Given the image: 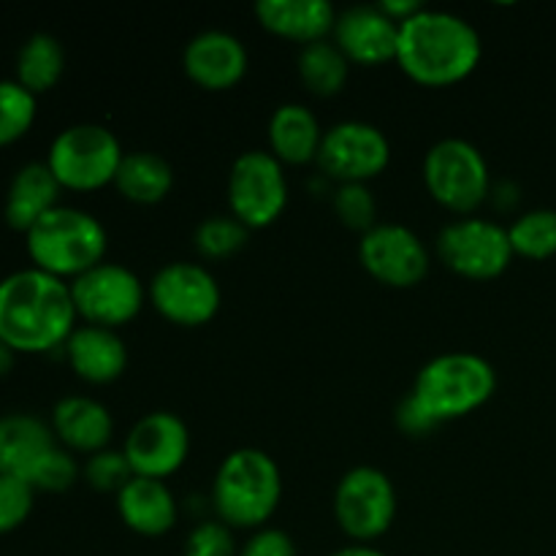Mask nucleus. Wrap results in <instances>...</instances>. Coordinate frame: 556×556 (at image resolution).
I'll use <instances>...</instances> for the list:
<instances>
[{"label":"nucleus","mask_w":556,"mask_h":556,"mask_svg":"<svg viewBox=\"0 0 556 556\" xmlns=\"http://www.w3.org/2000/svg\"><path fill=\"white\" fill-rule=\"evenodd\" d=\"M76 318L65 280L36 266L0 280V340L14 353L58 351L74 334Z\"/></svg>","instance_id":"1"},{"label":"nucleus","mask_w":556,"mask_h":556,"mask_svg":"<svg viewBox=\"0 0 556 556\" xmlns=\"http://www.w3.org/2000/svg\"><path fill=\"white\" fill-rule=\"evenodd\" d=\"M483 54L476 27L451 11L424 9L400 25L396 65L424 87H454L478 68Z\"/></svg>","instance_id":"2"},{"label":"nucleus","mask_w":556,"mask_h":556,"mask_svg":"<svg viewBox=\"0 0 556 556\" xmlns=\"http://www.w3.org/2000/svg\"><path fill=\"white\" fill-rule=\"evenodd\" d=\"M282 500L277 462L261 448H237L220 462L212 483L217 521L231 530H264Z\"/></svg>","instance_id":"3"},{"label":"nucleus","mask_w":556,"mask_h":556,"mask_svg":"<svg viewBox=\"0 0 556 556\" xmlns=\"http://www.w3.org/2000/svg\"><path fill=\"white\" fill-rule=\"evenodd\" d=\"M25 244L36 269L74 282L106 261L109 233L90 212L54 206L25 233Z\"/></svg>","instance_id":"4"},{"label":"nucleus","mask_w":556,"mask_h":556,"mask_svg":"<svg viewBox=\"0 0 556 556\" xmlns=\"http://www.w3.org/2000/svg\"><path fill=\"white\" fill-rule=\"evenodd\" d=\"M497 391V372L476 353H443L416 375L410 396L438 427L481 410Z\"/></svg>","instance_id":"5"},{"label":"nucleus","mask_w":556,"mask_h":556,"mask_svg":"<svg viewBox=\"0 0 556 556\" xmlns=\"http://www.w3.org/2000/svg\"><path fill=\"white\" fill-rule=\"evenodd\" d=\"M123 157L125 152L112 130L96 123H79L54 136L43 163L63 190L92 193L114 185Z\"/></svg>","instance_id":"6"},{"label":"nucleus","mask_w":556,"mask_h":556,"mask_svg":"<svg viewBox=\"0 0 556 556\" xmlns=\"http://www.w3.org/2000/svg\"><path fill=\"white\" fill-rule=\"evenodd\" d=\"M429 195L456 215H470L492 193V174L483 152L465 139H443L424 157Z\"/></svg>","instance_id":"7"},{"label":"nucleus","mask_w":556,"mask_h":556,"mask_svg":"<svg viewBox=\"0 0 556 556\" xmlns=\"http://www.w3.org/2000/svg\"><path fill=\"white\" fill-rule=\"evenodd\" d=\"M228 206L242 226L269 228L288 206V179L282 163L266 150H250L233 161L228 174Z\"/></svg>","instance_id":"8"},{"label":"nucleus","mask_w":556,"mask_h":556,"mask_svg":"<svg viewBox=\"0 0 556 556\" xmlns=\"http://www.w3.org/2000/svg\"><path fill=\"white\" fill-rule=\"evenodd\" d=\"M396 516V489L378 467H353L334 492V519L356 543H372L391 530Z\"/></svg>","instance_id":"9"},{"label":"nucleus","mask_w":556,"mask_h":556,"mask_svg":"<svg viewBox=\"0 0 556 556\" xmlns=\"http://www.w3.org/2000/svg\"><path fill=\"white\" fill-rule=\"evenodd\" d=\"M68 286L76 315L87 326H101V329L117 331L119 326H128L147 302V288L139 275L128 266L109 264V261L85 271Z\"/></svg>","instance_id":"10"},{"label":"nucleus","mask_w":556,"mask_h":556,"mask_svg":"<svg viewBox=\"0 0 556 556\" xmlns=\"http://www.w3.org/2000/svg\"><path fill=\"white\" fill-rule=\"evenodd\" d=\"M438 255L454 275L472 282L497 280L514 261L508 228L483 217L448 223L438 237Z\"/></svg>","instance_id":"11"},{"label":"nucleus","mask_w":556,"mask_h":556,"mask_svg":"<svg viewBox=\"0 0 556 556\" xmlns=\"http://www.w3.org/2000/svg\"><path fill=\"white\" fill-rule=\"evenodd\" d=\"M150 302L168 324L195 329L210 324L223 302L220 286L206 266L177 261L157 269L150 282Z\"/></svg>","instance_id":"12"},{"label":"nucleus","mask_w":556,"mask_h":556,"mask_svg":"<svg viewBox=\"0 0 556 556\" xmlns=\"http://www.w3.org/2000/svg\"><path fill=\"white\" fill-rule=\"evenodd\" d=\"M391 144L386 134L362 119H345L324 134L318 166L340 185H367L389 168Z\"/></svg>","instance_id":"13"},{"label":"nucleus","mask_w":556,"mask_h":556,"mask_svg":"<svg viewBox=\"0 0 556 556\" xmlns=\"http://www.w3.org/2000/svg\"><path fill=\"white\" fill-rule=\"evenodd\" d=\"M358 261L364 271L389 288H413L429 275V250L416 231L400 223H378L362 233Z\"/></svg>","instance_id":"14"},{"label":"nucleus","mask_w":556,"mask_h":556,"mask_svg":"<svg viewBox=\"0 0 556 556\" xmlns=\"http://www.w3.org/2000/svg\"><path fill=\"white\" fill-rule=\"evenodd\" d=\"M123 451L136 478L166 481L188 462L190 432L182 418L174 413H147L134 424Z\"/></svg>","instance_id":"15"},{"label":"nucleus","mask_w":556,"mask_h":556,"mask_svg":"<svg viewBox=\"0 0 556 556\" xmlns=\"http://www.w3.org/2000/svg\"><path fill=\"white\" fill-rule=\"evenodd\" d=\"M334 43L348 63L378 68L389 60L396 63L400 49V22L391 20L380 5H351L334 22Z\"/></svg>","instance_id":"16"},{"label":"nucleus","mask_w":556,"mask_h":556,"mask_svg":"<svg viewBox=\"0 0 556 556\" xmlns=\"http://www.w3.org/2000/svg\"><path fill=\"white\" fill-rule=\"evenodd\" d=\"M248 49L242 38L226 30H204L188 41L182 52V68L193 85L210 92H226L248 74Z\"/></svg>","instance_id":"17"},{"label":"nucleus","mask_w":556,"mask_h":556,"mask_svg":"<svg viewBox=\"0 0 556 556\" xmlns=\"http://www.w3.org/2000/svg\"><path fill=\"white\" fill-rule=\"evenodd\" d=\"M63 445L54 438L52 427L27 413H11L0 418V476L36 483L47 462Z\"/></svg>","instance_id":"18"},{"label":"nucleus","mask_w":556,"mask_h":556,"mask_svg":"<svg viewBox=\"0 0 556 556\" xmlns=\"http://www.w3.org/2000/svg\"><path fill=\"white\" fill-rule=\"evenodd\" d=\"M63 353L76 378L92 386L114 383L128 369V348L123 337L101 326H76Z\"/></svg>","instance_id":"19"},{"label":"nucleus","mask_w":556,"mask_h":556,"mask_svg":"<svg viewBox=\"0 0 556 556\" xmlns=\"http://www.w3.org/2000/svg\"><path fill=\"white\" fill-rule=\"evenodd\" d=\"M52 432L71 454H98L114 434V418L92 396H65L52 410Z\"/></svg>","instance_id":"20"},{"label":"nucleus","mask_w":556,"mask_h":556,"mask_svg":"<svg viewBox=\"0 0 556 556\" xmlns=\"http://www.w3.org/2000/svg\"><path fill=\"white\" fill-rule=\"evenodd\" d=\"M255 16L271 36L302 47L326 41L337 22V11L329 0H261L255 3Z\"/></svg>","instance_id":"21"},{"label":"nucleus","mask_w":556,"mask_h":556,"mask_svg":"<svg viewBox=\"0 0 556 556\" xmlns=\"http://www.w3.org/2000/svg\"><path fill=\"white\" fill-rule=\"evenodd\" d=\"M117 514L130 532L141 538H161L177 525V497L166 481L155 478H130L117 494Z\"/></svg>","instance_id":"22"},{"label":"nucleus","mask_w":556,"mask_h":556,"mask_svg":"<svg viewBox=\"0 0 556 556\" xmlns=\"http://www.w3.org/2000/svg\"><path fill=\"white\" fill-rule=\"evenodd\" d=\"M60 182L49 172L47 163H25L14 174L5 193L3 215L14 231L27 233L43 215L54 210L60 199Z\"/></svg>","instance_id":"23"},{"label":"nucleus","mask_w":556,"mask_h":556,"mask_svg":"<svg viewBox=\"0 0 556 556\" xmlns=\"http://www.w3.org/2000/svg\"><path fill=\"white\" fill-rule=\"evenodd\" d=\"M324 130L318 117L302 103H282L269 117V152L280 163L302 166L318 161Z\"/></svg>","instance_id":"24"},{"label":"nucleus","mask_w":556,"mask_h":556,"mask_svg":"<svg viewBox=\"0 0 556 556\" xmlns=\"http://www.w3.org/2000/svg\"><path fill=\"white\" fill-rule=\"evenodd\" d=\"M114 188L119 190L125 201L141 206L161 204L174 188V168L157 152H130L119 163V172L114 177Z\"/></svg>","instance_id":"25"},{"label":"nucleus","mask_w":556,"mask_h":556,"mask_svg":"<svg viewBox=\"0 0 556 556\" xmlns=\"http://www.w3.org/2000/svg\"><path fill=\"white\" fill-rule=\"evenodd\" d=\"M65 71L63 43L49 33H36L22 43L16 54V81L33 96L49 92Z\"/></svg>","instance_id":"26"},{"label":"nucleus","mask_w":556,"mask_h":556,"mask_svg":"<svg viewBox=\"0 0 556 556\" xmlns=\"http://www.w3.org/2000/svg\"><path fill=\"white\" fill-rule=\"evenodd\" d=\"M351 63L334 41H315L299 52V76L313 96L331 98L342 92Z\"/></svg>","instance_id":"27"},{"label":"nucleus","mask_w":556,"mask_h":556,"mask_svg":"<svg viewBox=\"0 0 556 556\" xmlns=\"http://www.w3.org/2000/svg\"><path fill=\"white\" fill-rule=\"evenodd\" d=\"M514 255L527 261H548L556 255V210H532L516 217L508 228Z\"/></svg>","instance_id":"28"},{"label":"nucleus","mask_w":556,"mask_h":556,"mask_svg":"<svg viewBox=\"0 0 556 556\" xmlns=\"http://www.w3.org/2000/svg\"><path fill=\"white\" fill-rule=\"evenodd\" d=\"M248 237L250 228L242 226L233 215H212L199 223L193 233V244L201 258L226 261L248 244Z\"/></svg>","instance_id":"29"},{"label":"nucleus","mask_w":556,"mask_h":556,"mask_svg":"<svg viewBox=\"0 0 556 556\" xmlns=\"http://www.w3.org/2000/svg\"><path fill=\"white\" fill-rule=\"evenodd\" d=\"M36 96L16 79H0V147L20 141L36 123Z\"/></svg>","instance_id":"30"},{"label":"nucleus","mask_w":556,"mask_h":556,"mask_svg":"<svg viewBox=\"0 0 556 556\" xmlns=\"http://www.w3.org/2000/svg\"><path fill=\"white\" fill-rule=\"evenodd\" d=\"M334 212L342 226H348L351 231L367 233L378 226L375 223L378 204L367 185H340L334 193Z\"/></svg>","instance_id":"31"},{"label":"nucleus","mask_w":556,"mask_h":556,"mask_svg":"<svg viewBox=\"0 0 556 556\" xmlns=\"http://www.w3.org/2000/svg\"><path fill=\"white\" fill-rule=\"evenodd\" d=\"M85 478L92 489H98V492L119 494L125 486H128L130 478H134V470H130L125 451L103 448L98 451V454L87 456Z\"/></svg>","instance_id":"32"},{"label":"nucleus","mask_w":556,"mask_h":556,"mask_svg":"<svg viewBox=\"0 0 556 556\" xmlns=\"http://www.w3.org/2000/svg\"><path fill=\"white\" fill-rule=\"evenodd\" d=\"M36 489L20 478L0 476V535L20 530L33 510Z\"/></svg>","instance_id":"33"},{"label":"nucleus","mask_w":556,"mask_h":556,"mask_svg":"<svg viewBox=\"0 0 556 556\" xmlns=\"http://www.w3.org/2000/svg\"><path fill=\"white\" fill-rule=\"evenodd\" d=\"M182 556H239L233 543V530L223 521H201L185 541Z\"/></svg>","instance_id":"34"},{"label":"nucleus","mask_w":556,"mask_h":556,"mask_svg":"<svg viewBox=\"0 0 556 556\" xmlns=\"http://www.w3.org/2000/svg\"><path fill=\"white\" fill-rule=\"evenodd\" d=\"M239 556H296V546L288 532L264 527V530H255L253 538L239 548Z\"/></svg>","instance_id":"35"},{"label":"nucleus","mask_w":556,"mask_h":556,"mask_svg":"<svg viewBox=\"0 0 556 556\" xmlns=\"http://www.w3.org/2000/svg\"><path fill=\"white\" fill-rule=\"evenodd\" d=\"M396 427H400L407 438H427V434H432L434 429H438V424H434L432 418H429V413L407 394L405 400H402V405L396 407Z\"/></svg>","instance_id":"36"},{"label":"nucleus","mask_w":556,"mask_h":556,"mask_svg":"<svg viewBox=\"0 0 556 556\" xmlns=\"http://www.w3.org/2000/svg\"><path fill=\"white\" fill-rule=\"evenodd\" d=\"M378 5L391 16V20L400 22V25L402 22L410 20V16H416L418 11L427 9V5L418 3V0H383V3H378Z\"/></svg>","instance_id":"37"},{"label":"nucleus","mask_w":556,"mask_h":556,"mask_svg":"<svg viewBox=\"0 0 556 556\" xmlns=\"http://www.w3.org/2000/svg\"><path fill=\"white\" fill-rule=\"evenodd\" d=\"M331 556H386L380 548L369 546V543H353V546H345L340 548V552H334Z\"/></svg>","instance_id":"38"},{"label":"nucleus","mask_w":556,"mask_h":556,"mask_svg":"<svg viewBox=\"0 0 556 556\" xmlns=\"http://www.w3.org/2000/svg\"><path fill=\"white\" fill-rule=\"evenodd\" d=\"M14 358H16V353L11 351L3 340H0V378H5V375L14 369Z\"/></svg>","instance_id":"39"}]
</instances>
